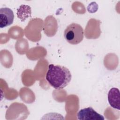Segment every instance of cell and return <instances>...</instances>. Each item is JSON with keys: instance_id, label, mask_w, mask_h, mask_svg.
<instances>
[{"instance_id": "obj_1", "label": "cell", "mask_w": 120, "mask_h": 120, "mask_svg": "<svg viewBox=\"0 0 120 120\" xmlns=\"http://www.w3.org/2000/svg\"><path fill=\"white\" fill-rule=\"evenodd\" d=\"M45 78L51 86L59 90L65 88L69 84L72 75L66 67L51 64L48 66Z\"/></svg>"}, {"instance_id": "obj_2", "label": "cell", "mask_w": 120, "mask_h": 120, "mask_svg": "<svg viewBox=\"0 0 120 120\" xmlns=\"http://www.w3.org/2000/svg\"><path fill=\"white\" fill-rule=\"evenodd\" d=\"M84 31L82 27L76 23L68 25L64 32V37L66 41L70 44L77 45L83 39Z\"/></svg>"}, {"instance_id": "obj_3", "label": "cell", "mask_w": 120, "mask_h": 120, "mask_svg": "<svg viewBox=\"0 0 120 120\" xmlns=\"http://www.w3.org/2000/svg\"><path fill=\"white\" fill-rule=\"evenodd\" d=\"M80 120H104V116L95 111L92 107H89L80 110L77 114Z\"/></svg>"}, {"instance_id": "obj_4", "label": "cell", "mask_w": 120, "mask_h": 120, "mask_svg": "<svg viewBox=\"0 0 120 120\" xmlns=\"http://www.w3.org/2000/svg\"><path fill=\"white\" fill-rule=\"evenodd\" d=\"M14 15L13 11L8 8H1L0 9V26L3 28L13 22Z\"/></svg>"}, {"instance_id": "obj_5", "label": "cell", "mask_w": 120, "mask_h": 120, "mask_svg": "<svg viewBox=\"0 0 120 120\" xmlns=\"http://www.w3.org/2000/svg\"><path fill=\"white\" fill-rule=\"evenodd\" d=\"M108 101L111 107L120 110V93L116 88H111L108 93Z\"/></svg>"}]
</instances>
